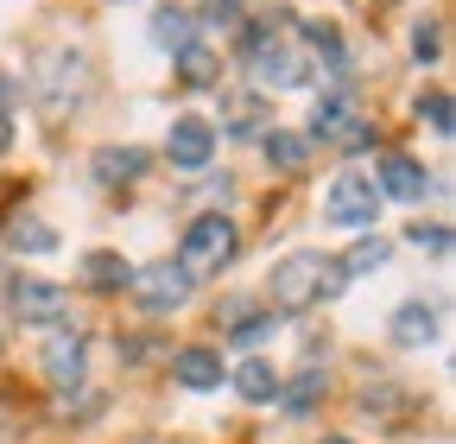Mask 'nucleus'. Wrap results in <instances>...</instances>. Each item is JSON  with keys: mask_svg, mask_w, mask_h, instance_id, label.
I'll use <instances>...</instances> for the list:
<instances>
[{"mask_svg": "<svg viewBox=\"0 0 456 444\" xmlns=\"http://www.w3.org/2000/svg\"><path fill=\"white\" fill-rule=\"evenodd\" d=\"M374 191H387L393 203H419L425 197V165L419 159H406V152H387L380 159V185Z\"/></svg>", "mask_w": 456, "mask_h": 444, "instance_id": "9d476101", "label": "nucleus"}, {"mask_svg": "<svg viewBox=\"0 0 456 444\" xmlns=\"http://www.w3.org/2000/svg\"><path fill=\"white\" fill-rule=\"evenodd\" d=\"M83 280H89L95 292H121L134 273H127V260H121V254H89V260H83Z\"/></svg>", "mask_w": 456, "mask_h": 444, "instance_id": "f3484780", "label": "nucleus"}, {"mask_svg": "<svg viewBox=\"0 0 456 444\" xmlns=\"http://www.w3.org/2000/svg\"><path fill=\"white\" fill-rule=\"evenodd\" d=\"M165 152H171V165H184V172H203L209 165V152H216V127L209 121H171V140H165Z\"/></svg>", "mask_w": 456, "mask_h": 444, "instance_id": "1a4fd4ad", "label": "nucleus"}, {"mask_svg": "<svg viewBox=\"0 0 456 444\" xmlns=\"http://www.w3.org/2000/svg\"><path fill=\"white\" fill-rule=\"evenodd\" d=\"M45 374H51L57 387H77V381H83V337H77V330H70V337H51Z\"/></svg>", "mask_w": 456, "mask_h": 444, "instance_id": "f8f14e48", "label": "nucleus"}, {"mask_svg": "<svg viewBox=\"0 0 456 444\" xmlns=\"http://www.w3.org/2000/svg\"><path fill=\"white\" fill-rule=\"evenodd\" d=\"M7 146H13V127H7V121H0V152H7Z\"/></svg>", "mask_w": 456, "mask_h": 444, "instance_id": "c85d7f7f", "label": "nucleus"}, {"mask_svg": "<svg viewBox=\"0 0 456 444\" xmlns=\"http://www.w3.org/2000/svg\"><path fill=\"white\" fill-rule=\"evenodd\" d=\"M419 115H425L437 134H450V95H425V102H419Z\"/></svg>", "mask_w": 456, "mask_h": 444, "instance_id": "a878e982", "label": "nucleus"}, {"mask_svg": "<svg viewBox=\"0 0 456 444\" xmlns=\"http://www.w3.org/2000/svg\"><path fill=\"white\" fill-rule=\"evenodd\" d=\"M266 121H273V102H260L254 89H248V95H228V102H222V127H228V134H260Z\"/></svg>", "mask_w": 456, "mask_h": 444, "instance_id": "ddd939ff", "label": "nucleus"}, {"mask_svg": "<svg viewBox=\"0 0 456 444\" xmlns=\"http://www.w3.org/2000/svg\"><path fill=\"white\" fill-rule=\"evenodd\" d=\"M266 292H273V305H285V311H298V305H323V299H336V292H342V267H330L323 254H285V260L273 267Z\"/></svg>", "mask_w": 456, "mask_h": 444, "instance_id": "f257e3e1", "label": "nucleus"}, {"mask_svg": "<svg viewBox=\"0 0 456 444\" xmlns=\"http://www.w3.org/2000/svg\"><path fill=\"white\" fill-rule=\"evenodd\" d=\"M152 38L171 45V51H184V45H191V20H184V13H152Z\"/></svg>", "mask_w": 456, "mask_h": 444, "instance_id": "4be33fe9", "label": "nucleus"}, {"mask_svg": "<svg viewBox=\"0 0 456 444\" xmlns=\"http://www.w3.org/2000/svg\"><path fill=\"white\" fill-rule=\"evenodd\" d=\"M393 337L399 343H431L437 337V311L431 305H399L393 311Z\"/></svg>", "mask_w": 456, "mask_h": 444, "instance_id": "4468645a", "label": "nucleus"}, {"mask_svg": "<svg viewBox=\"0 0 456 444\" xmlns=\"http://www.w3.org/2000/svg\"><path fill=\"white\" fill-rule=\"evenodd\" d=\"M323 444H349V438H323Z\"/></svg>", "mask_w": 456, "mask_h": 444, "instance_id": "c756f323", "label": "nucleus"}, {"mask_svg": "<svg viewBox=\"0 0 456 444\" xmlns=\"http://www.w3.org/2000/svg\"><path fill=\"white\" fill-rule=\"evenodd\" d=\"M203 20L228 32V26H241V7H235V0H209V7H203Z\"/></svg>", "mask_w": 456, "mask_h": 444, "instance_id": "bb28decb", "label": "nucleus"}, {"mask_svg": "<svg viewBox=\"0 0 456 444\" xmlns=\"http://www.w3.org/2000/svg\"><path fill=\"white\" fill-rule=\"evenodd\" d=\"M178 77H184L191 89H203V83L222 77V58H216V51H203V45H184V51H178Z\"/></svg>", "mask_w": 456, "mask_h": 444, "instance_id": "6ab92c4d", "label": "nucleus"}, {"mask_svg": "<svg viewBox=\"0 0 456 444\" xmlns=\"http://www.w3.org/2000/svg\"><path fill=\"white\" fill-rule=\"evenodd\" d=\"M374 210H380V191H374L368 172H342V178L330 185V222L362 229V222H374Z\"/></svg>", "mask_w": 456, "mask_h": 444, "instance_id": "39448f33", "label": "nucleus"}, {"mask_svg": "<svg viewBox=\"0 0 456 444\" xmlns=\"http://www.w3.org/2000/svg\"><path fill=\"white\" fill-rule=\"evenodd\" d=\"M13 248H38L45 254V248H57V235L45 229V222H13Z\"/></svg>", "mask_w": 456, "mask_h": 444, "instance_id": "b1692460", "label": "nucleus"}, {"mask_svg": "<svg viewBox=\"0 0 456 444\" xmlns=\"http://www.w3.org/2000/svg\"><path fill=\"white\" fill-rule=\"evenodd\" d=\"M235 387H241V400H254V407H266L273 394H279V374L260 362V356H248L241 368H235Z\"/></svg>", "mask_w": 456, "mask_h": 444, "instance_id": "2eb2a0df", "label": "nucleus"}, {"mask_svg": "<svg viewBox=\"0 0 456 444\" xmlns=\"http://www.w3.org/2000/svg\"><path fill=\"white\" fill-rule=\"evenodd\" d=\"M412 242L431 254H450V229H437V222H412Z\"/></svg>", "mask_w": 456, "mask_h": 444, "instance_id": "393cba45", "label": "nucleus"}, {"mask_svg": "<svg viewBox=\"0 0 456 444\" xmlns=\"http://www.w3.org/2000/svg\"><path fill=\"white\" fill-rule=\"evenodd\" d=\"M311 127H317L323 140H342V146H368V140H374V127H368V121H355L349 95H323V102L311 108Z\"/></svg>", "mask_w": 456, "mask_h": 444, "instance_id": "6e6552de", "label": "nucleus"}, {"mask_svg": "<svg viewBox=\"0 0 456 444\" xmlns=\"http://www.w3.org/2000/svg\"><path fill=\"white\" fill-rule=\"evenodd\" d=\"M235 222L228 216H197L191 229H184V273L197 280V273H222L228 260H235Z\"/></svg>", "mask_w": 456, "mask_h": 444, "instance_id": "f03ea898", "label": "nucleus"}, {"mask_svg": "<svg viewBox=\"0 0 456 444\" xmlns=\"http://www.w3.org/2000/svg\"><path fill=\"white\" fill-rule=\"evenodd\" d=\"M374 267H387V242H380V235L362 242V248H349V260H342V280H355V273H374Z\"/></svg>", "mask_w": 456, "mask_h": 444, "instance_id": "412c9836", "label": "nucleus"}, {"mask_svg": "<svg viewBox=\"0 0 456 444\" xmlns=\"http://www.w3.org/2000/svg\"><path fill=\"white\" fill-rule=\"evenodd\" d=\"M248 70H254L260 89H298V83L311 77V64L298 58V51H292V45H273V38H260V45L248 51Z\"/></svg>", "mask_w": 456, "mask_h": 444, "instance_id": "7ed1b4c3", "label": "nucleus"}, {"mask_svg": "<svg viewBox=\"0 0 456 444\" xmlns=\"http://www.w3.org/2000/svg\"><path fill=\"white\" fill-rule=\"evenodd\" d=\"M13 102H20V89H13V77H7V70H0V121H7V108H13Z\"/></svg>", "mask_w": 456, "mask_h": 444, "instance_id": "cd10ccee", "label": "nucleus"}, {"mask_svg": "<svg viewBox=\"0 0 456 444\" xmlns=\"http://www.w3.org/2000/svg\"><path fill=\"white\" fill-rule=\"evenodd\" d=\"M412 58H419V64H437V58H444V26H419V32H412Z\"/></svg>", "mask_w": 456, "mask_h": 444, "instance_id": "5701e85b", "label": "nucleus"}, {"mask_svg": "<svg viewBox=\"0 0 456 444\" xmlns=\"http://www.w3.org/2000/svg\"><path fill=\"white\" fill-rule=\"evenodd\" d=\"M171 374H178V387L203 394V387H222V356H209V349H178Z\"/></svg>", "mask_w": 456, "mask_h": 444, "instance_id": "9b49d317", "label": "nucleus"}, {"mask_svg": "<svg viewBox=\"0 0 456 444\" xmlns=\"http://www.w3.org/2000/svg\"><path fill=\"white\" fill-rule=\"evenodd\" d=\"M127 286H140L146 311H152V317H165V311H178V305L191 299V273H184V267H171V260H159V267H140Z\"/></svg>", "mask_w": 456, "mask_h": 444, "instance_id": "20e7f679", "label": "nucleus"}, {"mask_svg": "<svg viewBox=\"0 0 456 444\" xmlns=\"http://www.w3.org/2000/svg\"><path fill=\"white\" fill-rule=\"evenodd\" d=\"M146 172V152H102L95 159V178L102 185H121V178H140Z\"/></svg>", "mask_w": 456, "mask_h": 444, "instance_id": "aec40b11", "label": "nucleus"}, {"mask_svg": "<svg viewBox=\"0 0 456 444\" xmlns=\"http://www.w3.org/2000/svg\"><path fill=\"white\" fill-rule=\"evenodd\" d=\"M266 159L279 165V172H305V165H311V140L305 134H266Z\"/></svg>", "mask_w": 456, "mask_h": 444, "instance_id": "a211bd4d", "label": "nucleus"}, {"mask_svg": "<svg viewBox=\"0 0 456 444\" xmlns=\"http://www.w3.org/2000/svg\"><path fill=\"white\" fill-rule=\"evenodd\" d=\"M279 400H285V413H292V419H305V413L323 400V368H305L298 381H285V387H279Z\"/></svg>", "mask_w": 456, "mask_h": 444, "instance_id": "dca6fc26", "label": "nucleus"}, {"mask_svg": "<svg viewBox=\"0 0 456 444\" xmlns=\"http://www.w3.org/2000/svg\"><path fill=\"white\" fill-rule=\"evenodd\" d=\"M83 58L77 51H45L38 58V102H51V108H64V102H77L83 95Z\"/></svg>", "mask_w": 456, "mask_h": 444, "instance_id": "423d86ee", "label": "nucleus"}, {"mask_svg": "<svg viewBox=\"0 0 456 444\" xmlns=\"http://www.w3.org/2000/svg\"><path fill=\"white\" fill-rule=\"evenodd\" d=\"M13 317L20 324H64L70 317V292L51 280H13Z\"/></svg>", "mask_w": 456, "mask_h": 444, "instance_id": "0eeeda50", "label": "nucleus"}]
</instances>
